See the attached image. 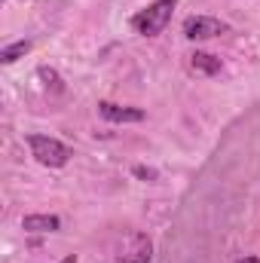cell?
Wrapping results in <instances>:
<instances>
[{
    "instance_id": "6da1fadb",
    "label": "cell",
    "mask_w": 260,
    "mask_h": 263,
    "mask_svg": "<svg viewBox=\"0 0 260 263\" xmlns=\"http://www.w3.org/2000/svg\"><path fill=\"white\" fill-rule=\"evenodd\" d=\"M175 3H178V0H156V3H150L147 9H141L138 15H132V28H135L141 37H156V34H162L165 25L172 22Z\"/></svg>"
},
{
    "instance_id": "7a4b0ae2",
    "label": "cell",
    "mask_w": 260,
    "mask_h": 263,
    "mask_svg": "<svg viewBox=\"0 0 260 263\" xmlns=\"http://www.w3.org/2000/svg\"><path fill=\"white\" fill-rule=\"evenodd\" d=\"M28 147H31V156L49 168H62L73 156V150L67 144H62L59 138H49V135H28Z\"/></svg>"
},
{
    "instance_id": "3957f363",
    "label": "cell",
    "mask_w": 260,
    "mask_h": 263,
    "mask_svg": "<svg viewBox=\"0 0 260 263\" xmlns=\"http://www.w3.org/2000/svg\"><path fill=\"white\" fill-rule=\"evenodd\" d=\"M120 263H150L153 257V242L144 236V233H129L123 242H120Z\"/></svg>"
},
{
    "instance_id": "277c9868",
    "label": "cell",
    "mask_w": 260,
    "mask_h": 263,
    "mask_svg": "<svg viewBox=\"0 0 260 263\" xmlns=\"http://www.w3.org/2000/svg\"><path fill=\"white\" fill-rule=\"evenodd\" d=\"M220 34H227V22L214 18V15H190L184 22L187 40H208V37H220Z\"/></svg>"
},
{
    "instance_id": "5b68a950",
    "label": "cell",
    "mask_w": 260,
    "mask_h": 263,
    "mask_svg": "<svg viewBox=\"0 0 260 263\" xmlns=\"http://www.w3.org/2000/svg\"><path fill=\"white\" fill-rule=\"evenodd\" d=\"M98 114L107 120V123H141L147 114L138 110V107H120V104H110V101H101L98 104Z\"/></svg>"
},
{
    "instance_id": "8992f818",
    "label": "cell",
    "mask_w": 260,
    "mask_h": 263,
    "mask_svg": "<svg viewBox=\"0 0 260 263\" xmlns=\"http://www.w3.org/2000/svg\"><path fill=\"white\" fill-rule=\"evenodd\" d=\"M22 227L28 233H55V230H62V220L55 214H28L22 220Z\"/></svg>"
},
{
    "instance_id": "52a82bcc",
    "label": "cell",
    "mask_w": 260,
    "mask_h": 263,
    "mask_svg": "<svg viewBox=\"0 0 260 263\" xmlns=\"http://www.w3.org/2000/svg\"><path fill=\"white\" fill-rule=\"evenodd\" d=\"M190 70L199 77H214V73H220V59H214L208 52H196V55H190Z\"/></svg>"
},
{
    "instance_id": "ba28073f",
    "label": "cell",
    "mask_w": 260,
    "mask_h": 263,
    "mask_svg": "<svg viewBox=\"0 0 260 263\" xmlns=\"http://www.w3.org/2000/svg\"><path fill=\"white\" fill-rule=\"evenodd\" d=\"M31 52V40H18V43H9L3 52H0V62L3 65H12V62H18L22 55H28Z\"/></svg>"
},
{
    "instance_id": "9c48e42d",
    "label": "cell",
    "mask_w": 260,
    "mask_h": 263,
    "mask_svg": "<svg viewBox=\"0 0 260 263\" xmlns=\"http://www.w3.org/2000/svg\"><path fill=\"white\" fill-rule=\"evenodd\" d=\"M37 73H40V80H46V86H52V92H62V89H65V86H62V77H59L52 67H40Z\"/></svg>"
},
{
    "instance_id": "30bf717a",
    "label": "cell",
    "mask_w": 260,
    "mask_h": 263,
    "mask_svg": "<svg viewBox=\"0 0 260 263\" xmlns=\"http://www.w3.org/2000/svg\"><path fill=\"white\" fill-rule=\"evenodd\" d=\"M135 178H141V181H156V172H153V168H144V165H135Z\"/></svg>"
},
{
    "instance_id": "8fae6325",
    "label": "cell",
    "mask_w": 260,
    "mask_h": 263,
    "mask_svg": "<svg viewBox=\"0 0 260 263\" xmlns=\"http://www.w3.org/2000/svg\"><path fill=\"white\" fill-rule=\"evenodd\" d=\"M239 263H260V260H257V257H242Z\"/></svg>"
},
{
    "instance_id": "7c38bea8",
    "label": "cell",
    "mask_w": 260,
    "mask_h": 263,
    "mask_svg": "<svg viewBox=\"0 0 260 263\" xmlns=\"http://www.w3.org/2000/svg\"><path fill=\"white\" fill-rule=\"evenodd\" d=\"M62 263H77V254H70V257H65Z\"/></svg>"
}]
</instances>
